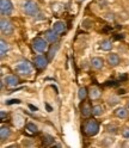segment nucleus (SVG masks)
Wrapping results in <instances>:
<instances>
[{
  "label": "nucleus",
  "mask_w": 129,
  "mask_h": 148,
  "mask_svg": "<svg viewBox=\"0 0 129 148\" xmlns=\"http://www.w3.org/2000/svg\"><path fill=\"white\" fill-rule=\"evenodd\" d=\"M59 50V44H55V45H53V47L50 48V50H49V55H48V59L49 60H51L54 56H55V54H56V51Z\"/></svg>",
  "instance_id": "obj_22"
},
{
  "label": "nucleus",
  "mask_w": 129,
  "mask_h": 148,
  "mask_svg": "<svg viewBox=\"0 0 129 148\" xmlns=\"http://www.w3.org/2000/svg\"><path fill=\"white\" fill-rule=\"evenodd\" d=\"M108 61L110 63V66L116 67V66H118V63H119V56L117 54H110L108 56Z\"/></svg>",
  "instance_id": "obj_11"
},
{
  "label": "nucleus",
  "mask_w": 129,
  "mask_h": 148,
  "mask_svg": "<svg viewBox=\"0 0 129 148\" xmlns=\"http://www.w3.org/2000/svg\"><path fill=\"white\" fill-rule=\"evenodd\" d=\"M103 59H100V58H93L91 60V66L93 67L95 69H100V68H103Z\"/></svg>",
  "instance_id": "obj_12"
},
{
  "label": "nucleus",
  "mask_w": 129,
  "mask_h": 148,
  "mask_svg": "<svg viewBox=\"0 0 129 148\" xmlns=\"http://www.w3.org/2000/svg\"><path fill=\"white\" fill-rule=\"evenodd\" d=\"M8 43L7 42H5L4 40H1L0 41V56L1 58H4L5 55H6V53L8 51Z\"/></svg>",
  "instance_id": "obj_15"
},
{
  "label": "nucleus",
  "mask_w": 129,
  "mask_h": 148,
  "mask_svg": "<svg viewBox=\"0 0 129 148\" xmlns=\"http://www.w3.org/2000/svg\"><path fill=\"white\" fill-rule=\"evenodd\" d=\"M29 108H30L32 111H37V108H36V106H34V105H31V104L29 105Z\"/></svg>",
  "instance_id": "obj_29"
},
{
  "label": "nucleus",
  "mask_w": 129,
  "mask_h": 148,
  "mask_svg": "<svg viewBox=\"0 0 129 148\" xmlns=\"http://www.w3.org/2000/svg\"><path fill=\"white\" fill-rule=\"evenodd\" d=\"M13 123H14V125L17 127V128H21V127H23L24 125V118L22 117V116H19V115H16L14 116V118H13Z\"/></svg>",
  "instance_id": "obj_18"
},
{
  "label": "nucleus",
  "mask_w": 129,
  "mask_h": 148,
  "mask_svg": "<svg viewBox=\"0 0 129 148\" xmlns=\"http://www.w3.org/2000/svg\"><path fill=\"white\" fill-rule=\"evenodd\" d=\"M5 116H6V115H5V111H1V121H3V122L5 121Z\"/></svg>",
  "instance_id": "obj_28"
},
{
  "label": "nucleus",
  "mask_w": 129,
  "mask_h": 148,
  "mask_svg": "<svg viewBox=\"0 0 129 148\" xmlns=\"http://www.w3.org/2000/svg\"><path fill=\"white\" fill-rule=\"evenodd\" d=\"M99 130V124L97 123V121H93V119H91V121H87L84 125V133L89 136H95Z\"/></svg>",
  "instance_id": "obj_3"
},
{
  "label": "nucleus",
  "mask_w": 129,
  "mask_h": 148,
  "mask_svg": "<svg viewBox=\"0 0 129 148\" xmlns=\"http://www.w3.org/2000/svg\"><path fill=\"white\" fill-rule=\"evenodd\" d=\"M92 114V108L90 105V103H85L81 108V115L82 117H89Z\"/></svg>",
  "instance_id": "obj_14"
},
{
  "label": "nucleus",
  "mask_w": 129,
  "mask_h": 148,
  "mask_svg": "<svg viewBox=\"0 0 129 148\" xmlns=\"http://www.w3.org/2000/svg\"><path fill=\"white\" fill-rule=\"evenodd\" d=\"M45 105H47V109H48V111H51V108H50L48 104H45Z\"/></svg>",
  "instance_id": "obj_30"
},
{
  "label": "nucleus",
  "mask_w": 129,
  "mask_h": 148,
  "mask_svg": "<svg viewBox=\"0 0 129 148\" xmlns=\"http://www.w3.org/2000/svg\"><path fill=\"white\" fill-rule=\"evenodd\" d=\"M89 95H90L91 99H98L100 97V95H102V92H100V90L98 87H91Z\"/></svg>",
  "instance_id": "obj_13"
},
{
  "label": "nucleus",
  "mask_w": 129,
  "mask_h": 148,
  "mask_svg": "<svg viewBox=\"0 0 129 148\" xmlns=\"http://www.w3.org/2000/svg\"><path fill=\"white\" fill-rule=\"evenodd\" d=\"M53 30L58 35H63V34H66L67 27H66V24H64L63 22H55L53 24Z\"/></svg>",
  "instance_id": "obj_8"
},
{
  "label": "nucleus",
  "mask_w": 129,
  "mask_h": 148,
  "mask_svg": "<svg viewBox=\"0 0 129 148\" xmlns=\"http://www.w3.org/2000/svg\"><path fill=\"white\" fill-rule=\"evenodd\" d=\"M128 108H129V101H128Z\"/></svg>",
  "instance_id": "obj_31"
},
{
  "label": "nucleus",
  "mask_w": 129,
  "mask_h": 148,
  "mask_svg": "<svg viewBox=\"0 0 129 148\" xmlns=\"http://www.w3.org/2000/svg\"><path fill=\"white\" fill-rule=\"evenodd\" d=\"M100 48H102L103 50H111V48H113V42L110 41V40H104V41H102L100 42Z\"/></svg>",
  "instance_id": "obj_17"
},
{
  "label": "nucleus",
  "mask_w": 129,
  "mask_h": 148,
  "mask_svg": "<svg viewBox=\"0 0 129 148\" xmlns=\"http://www.w3.org/2000/svg\"><path fill=\"white\" fill-rule=\"evenodd\" d=\"M26 132L30 134H37L38 133V128L36 127L34 123H27L26 124Z\"/></svg>",
  "instance_id": "obj_20"
},
{
  "label": "nucleus",
  "mask_w": 129,
  "mask_h": 148,
  "mask_svg": "<svg viewBox=\"0 0 129 148\" xmlns=\"http://www.w3.org/2000/svg\"><path fill=\"white\" fill-rule=\"evenodd\" d=\"M21 103V100L19 99H10V100H7L6 101V104L7 105H11V104H19Z\"/></svg>",
  "instance_id": "obj_25"
},
{
  "label": "nucleus",
  "mask_w": 129,
  "mask_h": 148,
  "mask_svg": "<svg viewBox=\"0 0 129 148\" xmlns=\"http://www.w3.org/2000/svg\"><path fill=\"white\" fill-rule=\"evenodd\" d=\"M86 96H87V91H86V88H85V87H80V88H79V92H78V97H79V99H80V100H84V99L86 98Z\"/></svg>",
  "instance_id": "obj_23"
},
{
  "label": "nucleus",
  "mask_w": 129,
  "mask_h": 148,
  "mask_svg": "<svg viewBox=\"0 0 129 148\" xmlns=\"http://www.w3.org/2000/svg\"><path fill=\"white\" fill-rule=\"evenodd\" d=\"M0 11L3 16H8L13 11V5L11 0H0Z\"/></svg>",
  "instance_id": "obj_5"
},
{
  "label": "nucleus",
  "mask_w": 129,
  "mask_h": 148,
  "mask_svg": "<svg viewBox=\"0 0 129 148\" xmlns=\"http://www.w3.org/2000/svg\"><path fill=\"white\" fill-rule=\"evenodd\" d=\"M11 135V130L6 127H1V130H0V137H1V140H7L8 137Z\"/></svg>",
  "instance_id": "obj_16"
},
{
  "label": "nucleus",
  "mask_w": 129,
  "mask_h": 148,
  "mask_svg": "<svg viewBox=\"0 0 129 148\" xmlns=\"http://www.w3.org/2000/svg\"><path fill=\"white\" fill-rule=\"evenodd\" d=\"M122 135H123V137H124V138H129V128H126V129H123Z\"/></svg>",
  "instance_id": "obj_26"
},
{
  "label": "nucleus",
  "mask_w": 129,
  "mask_h": 148,
  "mask_svg": "<svg viewBox=\"0 0 129 148\" xmlns=\"http://www.w3.org/2000/svg\"><path fill=\"white\" fill-rule=\"evenodd\" d=\"M48 60L49 59H47L44 55H37V56L35 58V66L37 68H40V69H43V68L47 67Z\"/></svg>",
  "instance_id": "obj_7"
},
{
  "label": "nucleus",
  "mask_w": 129,
  "mask_h": 148,
  "mask_svg": "<svg viewBox=\"0 0 129 148\" xmlns=\"http://www.w3.org/2000/svg\"><path fill=\"white\" fill-rule=\"evenodd\" d=\"M92 114H93L95 116H100L103 114V108L100 105H96L93 106V109H92Z\"/></svg>",
  "instance_id": "obj_24"
},
{
  "label": "nucleus",
  "mask_w": 129,
  "mask_h": 148,
  "mask_svg": "<svg viewBox=\"0 0 129 148\" xmlns=\"http://www.w3.org/2000/svg\"><path fill=\"white\" fill-rule=\"evenodd\" d=\"M14 69L21 75H29L32 73V64L27 60H21L19 62H17Z\"/></svg>",
  "instance_id": "obj_2"
},
{
  "label": "nucleus",
  "mask_w": 129,
  "mask_h": 148,
  "mask_svg": "<svg viewBox=\"0 0 129 148\" xmlns=\"http://www.w3.org/2000/svg\"><path fill=\"white\" fill-rule=\"evenodd\" d=\"M116 103H117V97H113V98L109 99V104L110 105H115Z\"/></svg>",
  "instance_id": "obj_27"
},
{
  "label": "nucleus",
  "mask_w": 129,
  "mask_h": 148,
  "mask_svg": "<svg viewBox=\"0 0 129 148\" xmlns=\"http://www.w3.org/2000/svg\"><path fill=\"white\" fill-rule=\"evenodd\" d=\"M32 48L38 53H44L48 49V41L44 38H41V37H37L32 42Z\"/></svg>",
  "instance_id": "obj_4"
},
{
  "label": "nucleus",
  "mask_w": 129,
  "mask_h": 148,
  "mask_svg": "<svg viewBox=\"0 0 129 148\" xmlns=\"http://www.w3.org/2000/svg\"><path fill=\"white\" fill-rule=\"evenodd\" d=\"M5 82H6L7 86L14 87V86H17L18 84H19V79H18L16 75H7L6 79H5Z\"/></svg>",
  "instance_id": "obj_10"
},
{
  "label": "nucleus",
  "mask_w": 129,
  "mask_h": 148,
  "mask_svg": "<svg viewBox=\"0 0 129 148\" xmlns=\"http://www.w3.org/2000/svg\"><path fill=\"white\" fill-rule=\"evenodd\" d=\"M44 36H45V40H47L48 42H50V43H56L58 42V38H59V35L55 32L53 29L51 30H48L47 32L44 34Z\"/></svg>",
  "instance_id": "obj_9"
},
{
  "label": "nucleus",
  "mask_w": 129,
  "mask_h": 148,
  "mask_svg": "<svg viewBox=\"0 0 129 148\" xmlns=\"http://www.w3.org/2000/svg\"><path fill=\"white\" fill-rule=\"evenodd\" d=\"M0 29H1V32L4 35H11L13 32V25L8 19L3 18L1 22H0Z\"/></svg>",
  "instance_id": "obj_6"
},
{
  "label": "nucleus",
  "mask_w": 129,
  "mask_h": 148,
  "mask_svg": "<svg viewBox=\"0 0 129 148\" xmlns=\"http://www.w3.org/2000/svg\"><path fill=\"white\" fill-rule=\"evenodd\" d=\"M54 143H55V141H54V137H51L50 135H45L44 137H43V145L44 146H54Z\"/></svg>",
  "instance_id": "obj_21"
},
{
  "label": "nucleus",
  "mask_w": 129,
  "mask_h": 148,
  "mask_svg": "<svg viewBox=\"0 0 129 148\" xmlns=\"http://www.w3.org/2000/svg\"><path fill=\"white\" fill-rule=\"evenodd\" d=\"M115 114H116V116H117L118 118H126V117L128 116V111H127L126 108H119V109L116 110Z\"/></svg>",
  "instance_id": "obj_19"
},
{
  "label": "nucleus",
  "mask_w": 129,
  "mask_h": 148,
  "mask_svg": "<svg viewBox=\"0 0 129 148\" xmlns=\"http://www.w3.org/2000/svg\"><path fill=\"white\" fill-rule=\"evenodd\" d=\"M22 8H23L24 13L29 17H36L40 12L38 5L36 1H34V0H25L22 5Z\"/></svg>",
  "instance_id": "obj_1"
}]
</instances>
